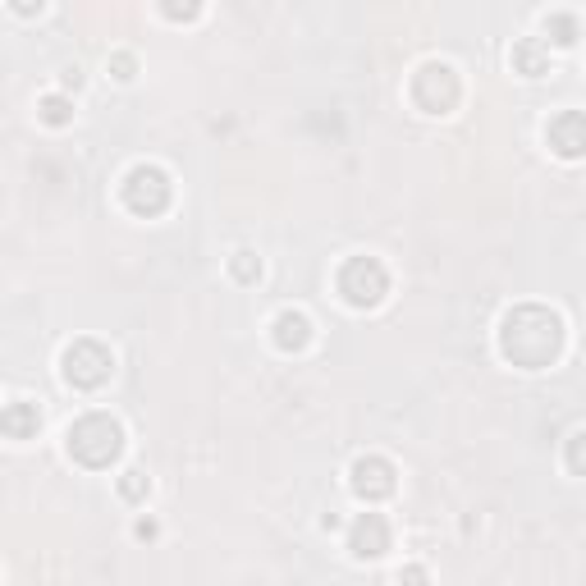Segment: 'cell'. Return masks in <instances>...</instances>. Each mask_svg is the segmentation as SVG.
<instances>
[{"instance_id": "obj_6", "label": "cell", "mask_w": 586, "mask_h": 586, "mask_svg": "<svg viewBox=\"0 0 586 586\" xmlns=\"http://www.w3.org/2000/svg\"><path fill=\"white\" fill-rule=\"evenodd\" d=\"M60 371L78 390H101L110 380V371H115V353L106 344H97V339H74L65 348V358H60Z\"/></svg>"}, {"instance_id": "obj_2", "label": "cell", "mask_w": 586, "mask_h": 586, "mask_svg": "<svg viewBox=\"0 0 586 586\" xmlns=\"http://www.w3.org/2000/svg\"><path fill=\"white\" fill-rule=\"evenodd\" d=\"M69 454L83 467H110L124 454V426L110 413H87L69 426Z\"/></svg>"}, {"instance_id": "obj_20", "label": "cell", "mask_w": 586, "mask_h": 586, "mask_svg": "<svg viewBox=\"0 0 586 586\" xmlns=\"http://www.w3.org/2000/svg\"><path fill=\"white\" fill-rule=\"evenodd\" d=\"M165 14H170V19H197V5H184V10H179V5H165Z\"/></svg>"}, {"instance_id": "obj_21", "label": "cell", "mask_w": 586, "mask_h": 586, "mask_svg": "<svg viewBox=\"0 0 586 586\" xmlns=\"http://www.w3.org/2000/svg\"><path fill=\"white\" fill-rule=\"evenodd\" d=\"M133 532H138V536H142V541H152V536H156V522H152V518H142V522H138V527H133Z\"/></svg>"}, {"instance_id": "obj_9", "label": "cell", "mask_w": 586, "mask_h": 586, "mask_svg": "<svg viewBox=\"0 0 586 586\" xmlns=\"http://www.w3.org/2000/svg\"><path fill=\"white\" fill-rule=\"evenodd\" d=\"M545 138H550V147L564 156V161H577V156L586 152V120H582V110H564V115H554Z\"/></svg>"}, {"instance_id": "obj_14", "label": "cell", "mask_w": 586, "mask_h": 586, "mask_svg": "<svg viewBox=\"0 0 586 586\" xmlns=\"http://www.w3.org/2000/svg\"><path fill=\"white\" fill-rule=\"evenodd\" d=\"M545 33H550L559 46H573L577 42V14H564V10L550 14V19H545Z\"/></svg>"}, {"instance_id": "obj_7", "label": "cell", "mask_w": 586, "mask_h": 586, "mask_svg": "<svg viewBox=\"0 0 586 586\" xmlns=\"http://www.w3.org/2000/svg\"><path fill=\"white\" fill-rule=\"evenodd\" d=\"M348 486H353V495L367 504L390 500L394 495V463L380 454H362L358 463H353V472H348Z\"/></svg>"}, {"instance_id": "obj_16", "label": "cell", "mask_w": 586, "mask_h": 586, "mask_svg": "<svg viewBox=\"0 0 586 586\" xmlns=\"http://www.w3.org/2000/svg\"><path fill=\"white\" fill-rule=\"evenodd\" d=\"M147 490H152V481H147V472H138V467H129V472H124L120 477V495L124 500H147Z\"/></svg>"}, {"instance_id": "obj_1", "label": "cell", "mask_w": 586, "mask_h": 586, "mask_svg": "<svg viewBox=\"0 0 586 586\" xmlns=\"http://www.w3.org/2000/svg\"><path fill=\"white\" fill-rule=\"evenodd\" d=\"M564 348V321L541 303H522L509 307L500 321V353L513 362V367H550Z\"/></svg>"}, {"instance_id": "obj_3", "label": "cell", "mask_w": 586, "mask_h": 586, "mask_svg": "<svg viewBox=\"0 0 586 586\" xmlns=\"http://www.w3.org/2000/svg\"><path fill=\"white\" fill-rule=\"evenodd\" d=\"M413 101L426 115H449V110L463 101V83H458V69L445 60H426L413 74Z\"/></svg>"}, {"instance_id": "obj_8", "label": "cell", "mask_w": 586, "mask_h": 586, "mask_svg": "<svg viewBox=\"0 0 586 586\" xmlns=\"http://www.w3.org/2000/svg\"><path fill=\"white\" fill-rule=\"evenodd\" d=\"M348 550L358 559H380L390 550V522H385V513H362L353 522V532H348Z\"/></svg>"}, {"instance_id": "obj_4", "label": "cell", "mask_w": 586, "mask_h": 586, "mask_svg": "<svg viewBox=\"0 0 586 586\" xmlns=\"http://www.w3.org/2000/svg\"><path fill=\"white\" fill-rule=\"evenodd\" d=\"M339 293L348 307H376L390 293V271L376 257H348L339 266Z\"/></svg>"}, {"instance_id": "obj_11", "label": "cell", "mask_w": 586, "mask_h": 586, "mask_svg": "<svg viewBox=\"0 0 586 586\" xmlns=\"http://www.w3.org/2000/svg\"><path fill=\"white\" fill-rule=\"evenodd\" d=\"M271 335H275V348L280 353H303L307 344H312V321H307L303 312H280L275 316V326H271Z\"/></svg>"}, {"instance_id": "obj_15", "label": "cell", "mask_w": 586, "mask_h": 586, "mask_svg": "<svg viewBox=\"0 0 586 586\" xmlns=\"http://www.w3.org/2000/svg\"><path fill=\"white\" fill-rule=\"evenodd\" d=\"M42 120L51 124V129H65L69 120H74V101H65V97H42Z\"/></svg>"}, {"instance_id": "obj_5", "label": "cell", "mask_w": 586, "mask_h": 586, "mask_svg": "<svg viewBox=\"0 0 586 586\" xmlns=\"http://www.w3.org/2000/svg\"><path fill=\"white\" fill-rule=\"evenodd\" d=\"M174 197V184L170 174L161 170V165H133L129 174H124V207L133 211V216H161L165 207H170Z\"/></svg>"}, {"instance_id": "obj_13", "label": "cell", "mask_w": 586, "mask_h": 586, "mask_svg": "<svg viewBox=\"0 0 586 586\" xmlns=\"http://www.w3.org/2000/svg\"><path fill=\"white\" fill-rule=\"evenodd\" d=\"M229 271H234V280L239 284H257L261 280V257L248 248H239L234 257H229Z\"/></svg>"}, {"instance_id": "obj_19", "label": "cell", "mask_w": 586, "mask_h": 586, "mask_svg": "<svg viewBox=\"0 0 586 586\" xmlns=\"http://www.w3.org/2000/svg\"><path fill=\"white\" fill-rule=\"evenodd\" d=\"M431 577H426V568L422 564H408V568H399V586H426Z\"/></svg>"}, {"instance_id": "obj_12", "label": "cell", "mask_w": 586, "mask_h": 586, "mask_svg": "<svg viewBox=\"0 0 586 586\" xmlns=\"http://www.w3.org/2000/svg\"><path fill=\"white\" fill-rule=\"evenodd\" d=\"M513 69L527 74V78L550 74V46H545L541 37H522V42H513Z\"/></svg>"}, {"instance_id": "obj_10", "label": "cell", "mask_w": 586, "mask_h": 586, "mask_svg": "<svg viewBox=\"0 0 586 586\" xmlns=\"http://www.w3.org/2000/svg\"><path fill=\"white\" fill-rule=\"evenodd\" d=\"M42 431V408L28 399L19 403H5L0 408V435H10V440H33V435Z\"/></svg>"}, {"instance_id": "obj_18", "label": "cell", "mask_w": 586, "mask_h": 586, "mask_svg": "<svg viewBox=\"0 0 586 586\" xmlns=\"http://www.w3.org/2000/svg\"><path fill=\"white\" fill-rule=\"evenodd\" d=\"M110 74L120 78V83H129V78H133V55L129 51H115V55H110Z\"/></svg>"}, {"instance_id": "obj_17", "label": "cell", "mask_w": 586, "mask_h": 586, "mask_svg": "<svg viewBox=\"0 0 586 586\" xmlns=\"http://www.w3.org/2000/svg\"><path fill=\"white\" fill-rule=\"evenodd\" d=\"M582 440H586V431L568 435V472H573V477H582Z\"/></svg>"}]
</instances>
